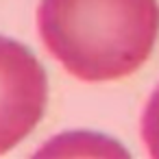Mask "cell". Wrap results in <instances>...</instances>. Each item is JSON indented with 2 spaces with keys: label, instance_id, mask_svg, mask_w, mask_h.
<instances>
[{
  "label": "cell",
  "instance_id": "cell-1",
  "mask_svg": "<svg viewBox=\"0 0 159 159\" xmlns=\"http://www.w3.org/2000/svg\"><path fill=\"white\" fill-rule=\"evenodd\" d=\"M35 26L46 52L83 83L120 81L150 57L157 0H39Z\"/></svg>",
  "mask_w": 159,
  "mask_h": 159
},
{
  "label": "cell",
  "instance_id": "cell-2",
  "mask_svg": "<svg viewBox=\"0 0 159 159\" xmlns=\"http://www.w3.org/2000/svg\"><path fill=\"white\" fill-rule=\"evenodd\" d=\"M48 105V76L18 39L0 35V155L24 142Z\"/></svg>",
  "mask_w": 159,
  "mask_h": 159
},
{
  "label": "cell",
  "instance_id": "cell-3",
  "mask_svg": "<svg viewBox=\"0 0 159 159\" xmlns=\"http://www.w3.org/2000/svg\"><path fill=\"white\" fill-rule=\"evenodd\" d=\"M35 157H129V150L100 133L68 131L46 142Z\"/></svg>",
  "mask_w": 159,
  "mask_h": 159
},
{
  "label": "cell",
  "instance_id": "cell-4",
  "mask_svg": "<svg viewBox=\"0 0 159 159\" xmlns=\"http://www.w3.org/2000/svg\"><path fill=\"white\" fill-rule=\"evenodd\" d=\"M139 135L150 157L159 159V85L148 96L142 118H139Z\"/></svg>",
  "mask_w": 159,
  "mask_h": 159
}]
</instances>
